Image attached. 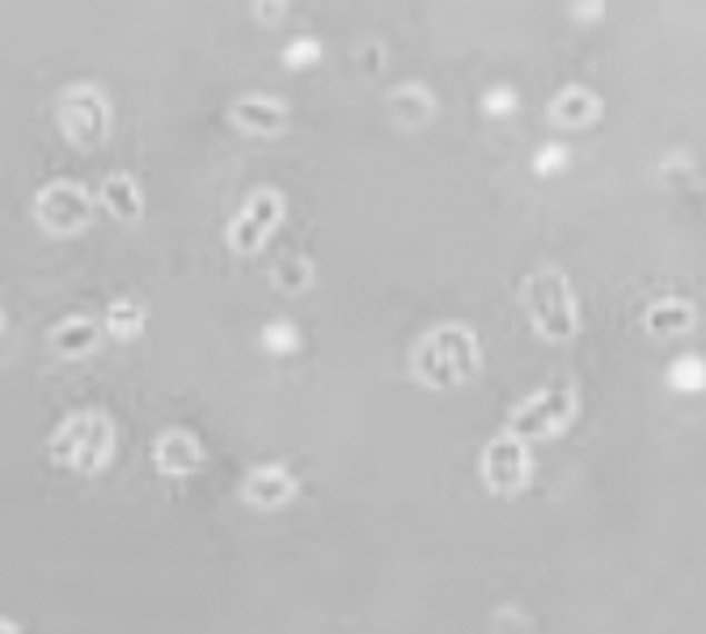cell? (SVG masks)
<instances>
[{
  "label": "cell",
  "mask_w": 706,
  "mask_h": 634,
  "mask_svg": "<svg viewBox=\"0 0 706 634\" xmlns=\"http://www.w3.org/2000/svg\"><path fill=\"white\" fill-rule=\"evenodd\" d=\"M410 368H415L419 385H428L436 394L470 385L483 368V343L470 326H436L415 343Z\"/></svg>",
  "instance_id": "cell-1"
},
{
  "label": "cell",
  "mask_w": 706,
  "mask_h": 634,
  "mask_svg": "<svg viewBox=\"0 0 706 634\" xmlns=\"http://www.w3.org/2000/svg\"><path fill=\"white\" fill-rule=\"evenodd\" d=\"M115 423H110L107 410H72L60 427H56V436L47 444V453H51V462L64 465V469H77V474H98V469H107L110 457H115Z\"/></svg>",
  "instance_id": "cell-2"
},
{
  "label": "cell",
  "mask_w": 706,
  "mask_h": 634,
  "mask_svg": "<svg viewBox=\"0 0 706 634\" xmlns=\"http://www.w3.org/2000/svg\"><path fill=\"white\" fill-rule=\"evenodd\" d=\"M579 415V394L571 380H550L534 389L525 402H516L508 423H504V436H513L520 444L534 440H555L563 436Z\"/></svg>",
  "instance_id": "cell-3"
},
{
  "label": "cell",
  "mask_w": 706,
  "mask_h": 634,
  "mask_svg": "<svg viewBox=\"0 0 706 634\" xmlns=\"http://www.w3.org/2000/svg\"><path fill=\"white\" fill-rule=\"evenodd\" d=\"M525 314L534 321V330L546 343H567L579 330V300L571 279L555 267H541L525 279Z\"/></svg>",
  "instance_id": "cell-4"
},
{
  "label": "cell",
  "mask_w": 706,
  "mask_h": 634,
  "mask_svg": "<svg viewBox=\"0 0 706 634\" xmlns=\"http://www.w3.org/2000/svg\"><path fill=\"white\" fill-rule=\"evenodd\" d=\"M93 211H98V199L89 195L81 182H72V178H56V182H47L39 187L34 195V225L43 232H56V237H77V232H86L93 225Z\"/></svg>",
  "instance_id": "cell-5"
},
{
  "label": "cell",
  "mask_w": 706,
  "mask_h": 634,
  "mask_svg": "<svg viewBox=\"0 0 706 634\" xmlns=\"http://www.w3.org/2000/svg\"><path fill=\"white\" fill-rule=\"evenodd\" d=\"M56 123L68 145L98 148L110 131V102L98 85H68L56 102Z\"/></svg>",
  "instance_id": "cell-6"
},
{
  "label": "cell",
  "mask_w": 706,
  "mask_h": 634,
  "mask_svg": "<svg viewBox=\"0 0 706 634\" xmlns=\"http://www.w3.org/2000/svg\"><path fill=\"white\" fill-rule=\"evenodd\" d=\"M478 474H483V486L491 495L516 499L525 486L534 483V453H529V444L513 440V436H495V440L483 444Z\"/></svg>",
  "instance_id": "cell-7"
},
{
  "label": "cell",
  "mask_w": 706,
  "mask_h": 634,
  "mask_svg": "<svg viewBox=\"0 0 706 634\" xmlns=\"http://www.w3.org/2000/svg\"><path fill=\"white\" fill-rule=\"evenodd\" d=\"M284 195L276 187H258L246 195V204L237 208V216L229 220V229H225V241H229V250L233 254H258L267 246V237L279 229V220H284Z\"/></svg>",
  "instance_id": "cell-8"
},
{
  "label": "cell",
  "mask_w": 706,
  "mask_h": 634,
  "mask_svg": "<svg viewBox=\"0 0 706 634\" xmlns=\"http://www.w3.org/2000/svg\"><path fill=\"white\" fill-rule=\"evenodd\" d=\"M292 119V106L271 98V93H241L229 102V123L241 136H279Z\"/></svg>",
  "instance_id": "cell-9"
},
{
  "label": "cell",
  "mask_w": 706,
  "mask_h": 634,
  "mask_svg": "<svg viewBox=\"0 0 706 634\" xmlns=\"http://www.w3.org/2000/svg\"><path fill=\"white\" fill-rule=\"evenodd\" d=\"M208 462L203 444L187 427H166L157 440H152V465L166 474V478H191Z\"/></svg>",
  "instance_id": "cell-10"
},
{
  "label": "cell",
  "mask_w": 706,
  "mask_h": 634,
  "mask_svg": "<svg viewBox=\"0 0 706 634\" xmlns=\"http://www.w3.org/2000/svg\"><path fill=\"white\" fill-rule=\"evenodd\" d=\"M297 474L284 469V465H255L246 478H241V499L262 512H276V507L292 504L297 499Z\"/></svg>",
  "instance_id": "cell-11"
},
{
  "label": "cell",
  "mask_w": 706,
  "mask_h": 634,
  "mask_svg": "<svg viewBox=\"0 0 706 634\" xmlns=\"http://www.w3.org/2000/svg\"><path fill=\"white\" fill-rule=\"evenodd\" d=\"M550 123L563 127V131H588V127L600 123V115H605V102H600V93H593L588 85H567V89H558L555 98H550Z\"/></svg>",
  "instance_id": "cell-12"
},
{
  "label": "cell",
  "mask_w": 706,
  "mask_h": 634,
  "mask_svg": "<svg viewBox=\"0 0 706 634\" xmlns=\"http://www.w3.org/2000/svg\"><path fill=\"white\" fill-rule=\"evenodd\" d=\"M102 343V321H93L89 314L64 317L56 330H51V351L60 359H86L98 351Z\"/></svg>",
  "instance_id": "cell-13"
},
{
  "label": "cell",
  "mask_w": 706,
  "mask_h": 634,
  "mask_svg": "<svg viewBox=\"0 0 706 634\" xmlns=\"http://www.w3.org/2000/svg\"><path fill=\"white\" fill-rule=\"evenodd\" d=\"M93 199H98L115 220H123V225H136V220L145 216V190H140V182H136L131 174H107Z\"/></svg>",
  "instance_id": "cell-14"
},
{
  "label": "cell",
  "mask_w": 706,
  "mask_h": 634,
  "mask_svg": "<svg viewBox=\"0 0 706 634\" xmlns=\"http://www.w3.org/2000/svg\"><path fill=\"white\" fill-rule=\"evenodd\" d=\"M389 115H394V123L398 127L419 131V127H428L431 119H436V93L419 81L398 85V89L389 93Z\"/></svg>",
  "instance_id": "cell-15"
},
{
  "label": "cell",
  "mask_w": 706,
  "mask_h": 634,
  "mask_svg": "<svg viewBox=\"0 0 706 634\" xmlns=\"http://www.w3.org/2000/svg\"><path fill=\"white\" fill-rule=\"evenodd\" d=\"M694 321H698V309L689 305V300H673V296H664V300H652L647 309H643V330L647 335H685V330H694Z\"/></svg>",
  "instance_id": "cell-16"
},
{
  "label": "cell",
  "mask_w": 706,
  "mask_h": 634,
  "mask_svg": "<svg viewBox=\"0 0 706 634\" xmlns=\"http://www.w3.org/2000/svg\"><path fill=\"white\" fill-rule=\"evenodd\" d=\"M145 326H149V309L140 305V300H110L107 305V317H102V335L110 338H140L145 335Z\"/></svg>",
  "instance_id": "cell-17"
},
{
  "label": "cell",
  "mask_w": 706,
  "mask_h": 634,
  "mask_svg": "<svg viewBox=\"0 0 706 634\" xmlns=\"http://www.w3.org/2000/svg\"><path fill=\"white\" fill-rule=\"evenodd\" d=\"M271 284H276L284 296L309 293V288H314V262H309L305 254H288V258H279V262H276Z\"/></svg>",
  "instance_id": "cell-18"
},
{
  "label": "cell",
  "mask_w": 706,
  "mask_h": 634,
  "mask_svg": "<svg viewBox=\"0 0 706 634\" xmlns=\"http://www.w3.org/2000/svg\"><path fill=\"white\" fill-rule=\"evenodd\" d=\"M258 347L267 351V356H297L300 351V330L292 326V321H267L262 330H258Z\"/></svg>",
  "instance_id": "cell-19"
},
{
  "label": "cell",
  "mask_w": 706,
  "mask_h": 634,
  "mask_svg": "<svg viewBox=\"0 0 706 634\" xmlns=\"http://www.w3.org/2000/svg\"><path fill=\"white\" fill-rule=\"evenodd\" d=\"M668 385L677 389V394H703L706 385V368H703V356H682L668 364Z\"/></svg>",
  "instance_id": "cell-20"
},
{
  "label": "cell",
  "mask_w": 706,
  "mask_h": 634,
  "mask_svg": "<svg viewBox=\"0 0 706 634\" xmlns=\"http://www.w3.org/2000/svg\"><path fill=\"white\" fill-rule=\"evenodd\" d=\"M567 166H571V148L563 145V140H546V145L534 152V161H529V169H534L537 178H555V174H563Z\"/></svg>",
  "instance_id": "cell-21"
},
{
  "label": "cell",
  "mask_w": 706,
  "mask_h": 634,
  "mask_svg": "<svg viewBox=\"0 0 706 634\" xmlns=\"http://www.w3.org/2000/svg\"><path fill=\"white\" fill-rule=\"evenodd\" d=\"M321 56H326V47H321L318 34H297V39L284 47V63L288 68H314Z\"/></svg>",
  "instance_id": "cell-22"
},
{
  "label": "cell",
  "mask_w": 706,
  "mask_h": 634,
  "mask_svg": "<svg viewBox=\"0 0 706 634\" xmlns=\"http://www.w3.org/2000/svg\"><path fill=\"white\" fill-rule=\"evenodd\" d=\"M516 110H520L516 89H508V85H495V89H487V98H483V115H491V119H513Z\"/></svg>",
  "instance_id": "cell-23"
},
{
  "label": "cell",
  "mask_w": 706,
  "mask_h": 634,
  "mask_svg": "<svg viewBox=\"0 0 706 634\" xmlns=\"http://www.w3.org/2000/svg\"><path fill=\"white\" fill-rule=\"evenodd\" d=\"M571 13L584 21H600L605 18V4H571Z\"/></svg>",
  "instance_id": "cell-24"
},
{
  "label": "cell",
  "mask_w": 706,
  "mask_h": 634,
  "mask_svg": "<svg viewBox=\"0 0 706 634\" xmlns=\"http://www.w3.org/2000/svg\"><path fill=\"white\" fill-rule=\"evenodd\" d=\"M365 68H368V72H377V68H381V42L365 47Z\"/></svg>",
  "instance_id": "cell-25"
},
{
  "label": "cell",
  "mask_w": 706,
  "mask_h": 634,
  "mask_svg": "<svg viewBox=\"0 0 706 634\" xmlns=\"http://www.w3.org/2000/svg\"><path fill=\"white\" fill-rule=\"evenodd\" d=\"M279 13H284V4H255L258 21H271V18H279Z\"/></svg>",
  "instance_id": "cell-26"
},
{
  "label": "cell",
  "mask_w": 706,
  "mask_h": 634,
  "mask_svg": "<svg viewBox=\"0 0 706 634\" xmlns=\"http://www.w3.org/2000/svg\"><path fill=\"white\" fill-rule=\"evenodd\" d=\"M0 634H26V631L13 622V617H4V613H0Z\"/></svg>",
  "instance_id": "cell-27"
},
{
  "label": "cell",
  "mask_w": 706,
  "mask_h": 634,
  "mask_svg": "<svg viewBox=\"0 0 706 634\" xmlns=\"http://www.w3.org/2000/svg\"><path fill=\"white\" fill-rule=\"evenodd\" d=\"M0 330H4V314H0Z\"/></svg>",
  "instance_id": "cell-28"
}]
</instances>
